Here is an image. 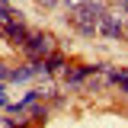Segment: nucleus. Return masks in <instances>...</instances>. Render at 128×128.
Here are the masks:
<instances>
[{"instance_id":"obj_4","label":"nucleus","mask_w":128,"mask_h":128,"mask_svg":"<svg viewBox=\"0 0 128 128\" xmlns=\"http://www.w3.org/2000/svg\"><path fill=\"white\" fill-rule=\"evenodd\" d=\"M64 3H67L70 10H83V6H86V0H64Z\"/></svg>"},{"instance_id":"obj_5","label":"nucleus","mask_w":128,"mask_h":128,"mask_svg":"<svg viewBox=\"0 0 128 128\" xmlns=\"http://www.w3.org/2000/svg\"><path fill=\"white\" fill-rule=\"evenodd\" d=\"M115 3H118V6H122V10L128 13V0H115Z\"/></svg>"},{"instance_id":"obj_3","label":"nucleus","mask_w":128,"mask_h":128,"mask_svg":"<svg viewBox=\"0 0 128 128\" xmlns=\"http://www.w3.org/2000/svg\"><path fill=\"white\" fill-rule=\"evenodd\" d=\"M109 77H112V80H115V83H118V86L128 93V70H109Z\"/></svg>"},{"instance_id":"obj_6","label":"nucleus","mask_w":128,"mask_h":128,"mask_svg":"<svg viewBox=\"0 0 128 128\" xmlns=\"http://www.w3.org/2000/svg\"><path fill=\"white\" fill-rule=\"evenodd\" d=\"M3 77H6V67H3V64H0V80H3Z\"/></svg>"},{"instance_id":"obj_7","label":"nucleus","mask_w":128,"mask_h":128,"mask_svg":"<svg viewBox=\"0 0 128 128\" xmlns=\"http://www.w3.org/2000/svg\"><path fill=\"white\" fill-rule=\"evenodd\" d=\"M38 3H45V6H51V3H58V0H38Z\"/></svg>"},{"instance_id":"obj_2","label":"nucleus","mask_w":128,"mask_h":128,"mask_svg":"<svg viewBox=\"0 0 128 128\" xmlns=\"http://www.w3.org/2000/svg\"><path fill=\"white\" fill-rule=\"evenodd\" d=\"M0 29L6 32V35H10V38H13L16 45H26V38H29V29H26V26H22V22H19V19H10V22H3V26H0Z\"/></svg>"},{"instance_id":"obj_1","label":"nucleus","mask_w":128,"mask_h":128,"mask_svg":"<svg viewBox=\"0 0 128 128\" xmlns=\"http://www.w3.org/2000/svg\"><path fill=\"white\" fill-rule=\"evenodd\" d=\"M26 51H29L32 58H51V54H54V42H51V35L29 32V38H26Z\"/></svg>"}]
</instances>
